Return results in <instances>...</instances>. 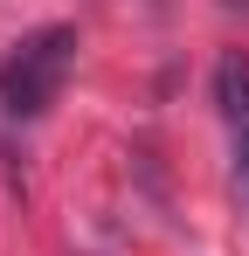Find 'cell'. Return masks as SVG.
Instances as JSON below:
<instances>
[{"label":"cell","instance_id":"2","mask_svg":"<svg viewBox=\"0 0 249 256\" xmlns=\"http://www.w3.org/2000/svg\"><path fill=\"white\" fill-rule=\"evenodd\" d=\"M214 111L228 132V201L249 222V56L242 48H222V62H214Z\"/></svg>","mask_w":249,"mask_h":256},{"label":"cell","instance_id":"1","mask_svg":"<svg viewBox=\"0 0 249 256\" xmlns=\"http://www.w3.org/2000/svg\"><path fill=\"white\" fill-rule=\"evenodd\" d=\"M70 70H76V28L56 21V28L21 35V42L0 56V111H7L14 125H35L42 111L62 97Z\"/></svg>","mask_w":249,"mask_h":256}]
</instances>
